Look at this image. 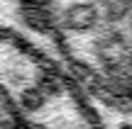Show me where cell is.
Here are the masks:
<instances>
[{"mask_svg": "<svg viewBox=\"0 0 132 129\" xmlns=\"http://www.w3.org/2000/svg\"><path fill=\"white\" fill-rule=\"evenodd\" d=\"M22 32L93 100L132 105V0H10Z\"/></svg>", "mask_w": 132, "mask_h": 129, "instance_id": "1", "label": "cell"}, {"mask_svg": "<svg viewBox=\"0 0 132 129\" xmlns=\"http://www.w3.org/2000/svg\"><path fill=\"white\" fill-rule=\"evenodd\" d=\"M0 100L24 129H103L78 81L10 29H0Z\"/></svg>", "mask_w": 132, "mask_h": 129, "instance_id": "2", "label": "cell"}]
</instances>
